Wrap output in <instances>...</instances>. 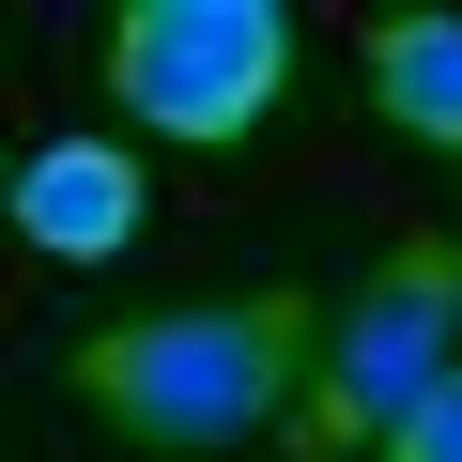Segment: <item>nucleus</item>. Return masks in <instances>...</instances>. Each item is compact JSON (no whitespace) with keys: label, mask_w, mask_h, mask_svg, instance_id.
<instances>
[{"label":"nucleus","mask_w":462,"mask_h":462,"mask_svg":"<svg viewBox=\"0 0 462 462\" xmlns=\"http://www.w3.org/2000/svg\"><path fill=\"white\" fill-rule=\"evenodd\" d=\"M293 78V16L278 0H139V16L108 32V93L154 124V139H247Z\"/></svg>","instance_id":"nucleus-3"},{"label":"nucleus","mask_w":462,"mask_h":462,"mask_svg":"<svg viewBox=\"0 0 462 462\" xmlns=\"http://www.w3.org/2000/svg\"><path fill=\"white\" fill-rule=\"evenodd\" d=\"M447 370H462V247H401V263L339 309V339H324V401L293 416V462L385 447Z\"/></svg>","instance_id":"nucleus-2"},{"label":"nucleus","mask_w":462,"mask_h":462,"mask_svg":"<svg viewBox=\"0 0 462 462\" xmlns=\"http://www.w3.org/2000/svg\"><path fill=\"white\" fill-rule=\"evenodd\" d=\"M293 355H309V309H293V293L154 309V324L78 339V401H93V416H124L139 447H231V431H263V416H278Z\"/></svg>","instance_id":"nucleus-1"},{"label":"nucleus","mask_w":462,"mask_h":462,"mask_svg":"<svg viewBox=\"0 0 462 462\" xmlns=\"http://www.w3.org/2000/svg\"><path fill=\"white\" fill-rule=\"evenodd\" d=\"M370 93H385L401 139L462 154V16H385V32H370Z\"/></svg>","instance_id":"nucleus-5"},{"label":"nucleus","mask_w":462,"mask_h":462,"mask_svg":"<svg viewBox=\"0 0 462 462\" xmlns=\"http://www.w3.org/2000/svg\"><path fill=\"white\" fill-rule=\"evenodd\" d=\"M139 216H154V200H139V170H124L108 139H47V154L16 170V231H32L47 263H124Z\"/></svg>","instance_id":"nucleus-4"},{"label":"nucleus","mask_w":462,"mask_h":462,"mask_svg":"<svg viewBox=\"0 0 462 462\" xmlns=\"http://www.w3.org/2000/svg\"><path fill=\"white\" fill-rule=\"evenodd\" d=\"M385 462H462V370H447V385H431V401L385 431Z\"/></svg>","instance_id":"nucleus-6"}]
</instances>
